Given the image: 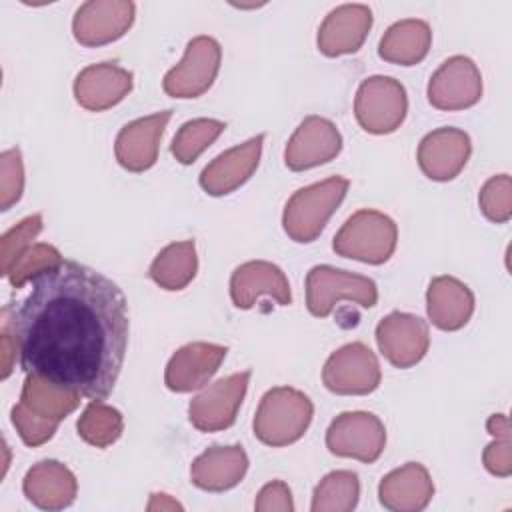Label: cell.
I'll return each mask as SVG.
<instances>
[{"label":"cell","instance_id":"6da1fadb","mask_svg":"<svg viewBox=\"0 0 512 512\" xmlns=\"http://www.w3.org/2000/svg\"><path fill=\"white\" fill-rule=\"evenodd\" d=\"M18 360L26 374L106 400L120 376L128 346V302L102 272L62 260L6 306Z\"/></svg>","mask_w":512,"mask_h":512},{"label":"cell","instance_id":"7a4b0ae2","mask_svg":"<svg viewBox=\"0 0 512 512\" xmlns=\"http://www.w3.org/2000/svg\"><path fill=\"white\" fill-rule=\"evenodd\" d=\"M80 396L72 388L38 374H28L22 384L20 402L10 412L22 442L32 448L46 444L58 430V424L80 406Z\"/></svg>","mask_w":512,"mask_h":512},{"label":"cell","instance_id":"3957f363","mask_svg":"<svg viewBox=\"0 0 512 512\" xmlns=\"http://www.w3.org/2000/svg\"><path fill=\"white\" fill-rule=\"evenodd\" d=\"M314 416L312 400L290 386L270 388L258 404L254 416V436L272 448L298 442Z\"/></svg>","mask_w":512,"mask_h":512},{"label":"cell","instance_id":"277c9868","mask_svg":"<svg viewBox=\"0 0 512 512\" xmlns=\"http://www.w3.org/2000/svg\"><path fill=\"white\" fill-rule=\"evenodd\" d=\"M348 186L350 182L346 178L332 176L296 190L288 198L282 214V228L288 238L298 244L314 242L342 204Z\"/></svg>","mask_w":512,"mask_h":512},{"label":"cell","instance_id":"5b68a950","mask_svg":"<svg viewBox=\"0 0 512 512\" xmlns=\"http://www.w3.org/2000/svg\"><path fill=\"white\" fill-rule=\"evenodd\" d=\"M398 242L396 222L378 210L354 212L332 240V250L342 258L380 266L390 260Z\"/></svg>","mask_w":512,"mask_h":512},{"label":"cell","instance_id":"8992f818","mask_svg":"<svg viewBox=\"0 0 512 512\" xmlns=\"http://www.w3.org/2000/svg\"><path fill=\"white\" fill-rule=\"evenodd\" d=\"M348 300L362 308L378 302L376 282L368 276L340 270L328 264L312 266L306 274V308L316 318L332 314L336 302Z\"/></svg>","mask_w":512,"mask_h":512},{"label":"cell","instance_id":"52a82bcc","mask_svg":"<svg viewBox=\"0 0 512 512\" xmlns=\"http://www.w3.org/2000/svg\"><path fill=\"white\" fill-rule=\"evenodd\" d=\"M406 112V88L392 76H370L356 90L354 116L368 134L394 132L404 122Z\"/></svg>","mask_w":512,"mask_h":512},{"label":"cell","instance_id":"ba28073f","mask_svg":"<svg viewBox=\"0 0 512 512\" xmlns=\"http://www.w3.org/2000/svg\"><path fill=\"white\" fill-rule=\"evenodd\" d=\"M222 62V48L212 36H194L182 60L164 74L162 88L172 98H198L216 80Z\"/></svg>","mask_w":512,"mask_h":512},{"label":"cell","instance_id":"9c48e42d","mask_svg":"<svg viewBox=\"0 0 512 512\" xmlns=\"http://www.w3.org/2000/svg\"><path fill=\"white\" fill-rule=\"evenodd\" d=\"M386 446V428L372 412H342L326 430V448L340 458L372 464Z\"/></svg>","mask_w":512,"mask_h":512},{"label":"cell","instance_id":"30bf717a","mask_svg":"<svg viewBox=\"0 0 512 512\" xmlns=\"http://www.w3.org/2000/svg\"><path fill=\"white\" fill-rule=\"evenodd\" d=\"M382 372L376 354L362 342H350L332 352L322 368L324 386L340 396H364L380 386Z\"/></svg>","mask_w":512,"mask_h":512},{"label":"cell","instance_id":"8fae6325","mask_svg":"<svg viewBox=\"0 0 512 512\" xmlns=\"http://www.w3.org/2000/svg\"><path fill=\"white\" fill-rule=\"evenodd\" d=\"M250 370L220 378L204 388L188 404V420L200 432L226 430L236 422L238 408L246 396Z\"/></svg>","mask_w":512,"mask_h":512},{"label":"cell","instance_id":"7c38bea8","mask_svg":"<svg viewBox=\"0 0 512 512\" xmlns=\"http://www.w3.org/2000/svg\"><path fill=\"white\" fill-rule=\"evenodd\" d=\"M428 102L438 110H466L482 98V74L472 58L450 56L428 82Z\"/></svg>","mask_w":512,"mask_h":512},{"label":"cell","instance_id":"4fadbf2b","mask_svg":"<svg viewBox=\"0 0 512 512\" xmlns=\"http://www.w3.org/2000/svg\"><path fill=\"white\" fill-rule=\"evenodd\" d=\"M136 4L130 0H90L80 4L72 20L78 44L94 48L122 38L134 24Z\"/></svg>","mask_w":512,"mask_h":512},{"label":"cell","instance_id":"5bb4252c","mask_svg":"<svg viewBox=\"0 0 512 512\" xmlns=\"http://www.w3.org/2000/svg\"><path fill=\"white\" fill-rule=\"evenodd\" d=\"M376 344L392 366L410 368L428 352V324L416 314L390 312L376 326Z\"/></svg>","mask_w":512,"mask_h":512},{"label":"cell","instance_id":"9a60e30c","mask_svg":"<svg viewBox=\"0 0 512 512\" xmlns=\"http://www.w3.org/2000/svg\"><path fill=\"white\" fill-rule=\"evenodd\" d=\"M342 150V134L322 116H306L290 136L284 162L292 172H304L334 160Z\"/></svg>","mask_w":512,"mask_h":512},{"label":"cell","instance_id":"2e32d148","mask_svg":"<svg viewBox=\"0 0 512 512\" xmlns=\"http://www.w3.org/2000/svg\"><path fill=\"white\" fill-rule=\"evenodd\" d=\"M470 154V136L460 128L442 126L420 140L416 158L426 178L434 182H448L464 170Z\"/></svg>","mask_w":512,"mask_h":512},{"label":"cell","instance_id":"e0dca14e","mask_svg":"<svg viewBox=\"0 0 512 512\" xmlns=\"http://www.w3.org/2000/svg\"><path fill=\"white\" fill-rule=\"evenodd\" d=\"M172 110H162L128 122L116 136L114 156L128 172H144L158 160V146Z\"/></svg>","mask_w":512,"mask_h":512},{"label":"cell","instance_id":"ac0fdd59","mask_svg":"<svg viewBox=\"0 0 512 512\" xmlns=\"http://www.w3.org/2000/svg\"><path fill=\"white\" fill-rule=\"evenodd\" d=\"M264 134H258L218 154L202 172L200 186L210 196H226L240 188L256 172L262 156Z\"/></svg>","mask_w":512,"mask_h":512},{"label":"cell","instance_id":"d6986e66","mask_svg":"<svg viewBox=\"0 0 512 512\" xmlns=\"http://www.w3.org/2000/svg\"><path fill=\"white\" fill-rule=\"evenodd\" d=\"M372 28V10L366 4H342L330 10L318 28V50L328 56L354 54Z\"/></svg>","mask_w":512,"mask_h":512},{"label":"cell","instance_id":"ffe728a7","mask_svg":"<svg viewBox=\"0 0 512 512\" xmlns=\"http://www.w3.org/2000/svg\"><path fill=\"white\" fill-rule=\"evenodd\" d=\"M260 296L276 300L280 306L292 302L290 282L282 268L266 260H250L240 264L230 276V298L236 308L250 310Z\"/></svg>","mask_w":512,"mask_h":512},{"label":"cell","instance_id":"44dd1931","mask_svg":"<svg viewBox=\"0 0 512 512\" xmlns=\"http://www.w3.org/2000/svg\"><path fill=\"white\" fill-rule=\"evenodd\" d=\"M228 348L212 342H190L178 348L166 364L164 384L172 392H192L208 384L226 358Z\"/></svg>","mask_w":512,"mask_h":512},{"label":"cell","instance_id":"7402d4cb","mask_svg":"<svg viewBox=\"0 0 512 512\" xmlns=\"http://www.w3.org/2000/svg\"><path fill=\"white\" fill-rule=\"evenodd\" d=\"M132 86L134 76L130 70L114 62L90 64L74 80V98L84 110L104 112L122 102Z\"/></svg>","mask_w":512,"mask_h":512},{"label":"cell","instance_id":"603a6c76","mask_svg":"<svg viewBox=\"0 0 512 512\" xmlns=\"http://www.w3.org/2000/svg\"><path fill=\"white\" fill-rule=\"evenodd\" d=\"M434 496V482L420 462H408L388 472L378 484V498L386 510L418 512Z\"/></svg>","mask_w":512,"mask_h":512},{"label":"cell","instance_id":"cb8c5ba5","mask_svg":"<svg viewBox=\"0 0 512 512\" xmlns=\"http://www.w3.org/2000/svg\"><path fill=\"white\" fill-rule=\"evenodd\" d=\"M24 496L40 510H62L76 500L78 482L74 472L58 460L34 464L22 480Z\"/></svg>","mask_w":512,"mask_h":512},{"label":"cell","instance_id":"d4e9b609","mask_svg":"<svg viewBox=\"0 0 512 512\" xmlns=\"http://www.w3.org/2000/svg\"><path fill=\"white\" fill-rule=\"evenodd\" d=\"M248 470V456L242 446H210L194 458L190 480L206 492H224L242 482Z\"/></svg>","mask_w":512,"mask_h":512},{"label":"cell","instance_id":"484cf974","mask_svg":"<svg viewBox=\"0 0 512 512\" xmlns=\"http://www.w3.org/2000/svg\"><path fill=\"white\" fill-rule=\"evenodd\" d=\"M426 312L436 328L456 332L474 314V294L454 276H436L426 290Z\"/></svg>","mask_w":512,"mask_h":512},{"label":"cell","instance_id":"4316f807","mask_svg":"<svg viewBox=\"0 0 512 512\" xmlns=\"http://www.w3.org/2000/svg\"><path fill=\"white\" fill-rule=\"evenodd\" d=\"M432 46V30L426 20L404 18L388 26L378 44L382 60L400 66H414L422 62Z\"/></svg>","mask_w":512,"mask_h":512},{"label":"cell","instance_id":"83f0119b","mask_svg":"<svg viewBox=\"0 0 512 512\" xmlns=\"http://www.w3.org/2000/svg\"><path fill=\"white\" fill-rule=\"evenodd\" d=\"M198 272L194 240L172 242L164 246L150 264V278L164 290L176 292L186 288Z\"/></svg>","mask_w":512,"mask_h":512},{"label":"cell","instance_id":"f1b7e54d","mask_svg":"<svg viewBox=\"0 0 512 512\" xmlns=\"http://www.w3.org/2000/svg\"><path fill=\"white\" fill-rule=\"evenodd\" d=\"M360 496V480L352 470L326 474L312 494V512H350Z\"/></svg>","mask_w":512,"mask_h":512},{"label":"cell","instance_id":"f546056e","mask_svg":"<svg viewBox=\"0 0 512 512\" xmlns=\"http://www.w3.org/2000/svg\"><path fill=\"white\" fill-rule=\"evenodd\" d=\"M78 436L96 448L112 446L124 432V418L120 410L104 404L102 400H92L76 422Z\"/></svg>","mask_w":512,"mask_h":512},{"label":"cell","instance_id":"4dcf8cb0","mask_svg":"<svg viewBox=\"0 0 512 512\" xmlns=\"http://www.w3.org/2000/svg\"><path fill=\"white\" fill-rule=\"evenodd\" d=\"M226 130V122L216 118H194L184 122L176 136L172 138L170 152L172 156L188 166L198 160V156L216 142V138Z\"/></svg>","mask_w":512,"mask_h":512},{"label":"cell","instance_id":"1f68e13d","mask_svg":"<svg viewBox=\"0 0 512 512\" xmlns=\"http://www.w3.org/2000/svg\"><path fill=\"white\" fill-rule=\"evenodd\" d=\"M62 262V254L58 248H54L52 244L46 242H36L32 246H28L10 266L8 270V280L10 284L18 290L28 282H34L38 276H42L44 272L52 270L54 266H58Z\"/></svg>","mask_w":512,"mask_h":512},{"label":"cell","instance_id":"d6a6232c","mask_svg":"<svg viewBox=\"0 0 512 512\" xmlns=\"http://www.w3.org/2000/svg\"><path fill=\"white\" fill-rule=\"evenodd\" d=\"M486 430L494 440L482 452L484 468L498 478H508L512 474V440L508 416L492 414L486 420Z\"/></svg>","mask_w":512,"mask_h":512},{"label":"cell","instance_id":"836d02e7","mask_svg":"<svg viewBox=\"0 0 512 512\" xmlns=\"http://www.w3.org/2000/svg\"><path fill=\"white\" fill-rule=\"evenodd\" d=\"M482 214L494 224H506L512 218V180L508 174L492 176L478 194Z\"/></svg>","mask_w":512,"mask_h":512},{"label":"cell","instance_id":"e575fe53","mask_svg":"<svg viewBox=\"0 0 512 512\" xmlns=\"http://www.w3.org/2000/svg\"><path fill=\"white\" fill-rule=\"evenodd\" d=\"M42 214H32L20 220L16 226H12L8 232L0 238V270L6 276L14 260L34 244L36 236L42 232Z\"/></svg>","mask_w":512,"mask_h":512},{"label":"cell","instance_id":"d590c367","mask_svg":"<svg viewBox=\"0 0 512 512\" xmlns=\"http://www.w3.org/2000/svg\"><path fill=\"white\" fill-rule=\"evenodd\" d=\"M24 192V164L18 148L0 154V210H10Z\"/></svg>","mask_w":512,"mask_h":512},{"label":"cell","instance_id":"8d00e7d4","mask_svg":"<svg viewBox=\"0 0 512 512\" xmlns=\"http://www.w3.org/2000/svg\"><path fill=\"white\" fill-rule=\"evenodd\" d=\"M254 508L258 512H274V510L292 512L294 502H292V492L288 484L282 480H272L266 486H262V490L256 496Z\"/></svg>","mask_w":512,"mask_h":512},{"label":"cell","instance_id":"74e56055","mask_svg":"<svg viewBox=\"0 0 512 512\" xmlns=\"http://www.w3.org/2000/svg\"><path fill=\"white\" fill-rule=\"evenodd\" d=\"M0 350H2V354H0V358H2V378H8L12 374L16 358H18V342H16V336H14V330H12V324H10L6 308L2 310Z\"/></svg>","mask_w":512,"mask_h":512},{"label":"cell","instance_id":"f35d334b","mask_svg":"<svg viewBox=\"0 0 512 512\" xmlns=\"http://www.w3.org/2000/svg\"><path fill=\"white\" fill-rule=\"evenodd\" d=\"M146 508L148 510H182V506L168 494H152Z\"/></svg>","mask_w":512,"mask_h":512}]
</instances>
